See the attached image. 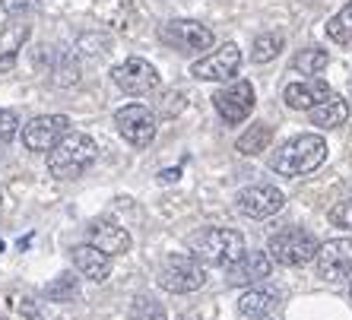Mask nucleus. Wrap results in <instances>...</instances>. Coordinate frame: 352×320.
<instances>
[{
	"mask_svg": "<svg viewBox=\"0 0 352 320\" xmlns=\"http://www.w3.org/2000/svg\"><path fill=\"white\" fill-rule=\"evenodd\" d=\"M327 159V140L318 137V133H302L295 140L283 143L270 156V168L279 178H298V174H308L314 168H320Z\"/></svg>",
	"mask_w": 352,
	"mask_h": 320,
	"instance_id": "nucleus-1",
	"label": "nucleus"
},
{
	"mask_svg": "<svg viewBox=\"0 0 352 320\" xmlns=\"http://www.w3.org/2000/svg\"><path fill=\"white\" fill-rule=\"evenodd\" d=\"M98 156V146L92 137L76 130H67L54 149H48V172L58 181H74L80 178Z\"/></svg>",
	"mask_w": 352,
	"mask_h": 320,
	"instance_id": "nucleus-2",
	"label": "nucleus"
},
{
	"mask_svg": "<svg viewBox=\"0 0 352 320\" xmlns=\"http://www.w3.org/2000/svg\"><path fill=\"white\" fill-rule=\"evenodd\" d=\"M190 254L216 266H229L245 254V238L235 229H204L188 238Z\"/></svg>",
	"mask_w": 352,
	"mask_h": 320,
	"instance_id": "nucleus-3",
	"label": "nucleus"
},
{
	"mask_svg": "<svg viewBox=\"0 0 352 320\" xmlns=\"http://www.w3.org/2000/svg\"><path fill=\"white\" fill-rule=\"evenodd\" d=\"M156 282L165 292L188 295V292H197V288L206 286V266L194 254H172L165 257V263L159 266Z\"/></svg>",
	"mask_w": 352,
	"mask_h": 320,
	"instance_id": "nucleus-4",
	"label": "nucleus"
},
{
	"mask_svg": "<svg viewBox=\"0 0 352 320\" xmlns=\"http://www.w3.org/2000/svg\"><path fill=\"white\" fill-rule=\"evenodd\" d=\"M318 241H314L311 231L302 229H283L276 231L267 244V254L273 257V263H283V266H305L311 263L318 254Z\"/></svg>",
	"mask_w": 352,
	"mask_h": 320,
	"instance_id": "nucleus-5",
	"label": "nucleus"
},
{
	"mask_svg": "<svg viewBox=\"0 0 352 320\" xmlns=\"http://www.w3.org/2000/svg\"><path fill=\"white\" fill-rule=\"evenodd\" d=\"M115 127L124 140L137 149H146L156 140V115L146 105H124L115 111Z\"/></svg>",
	"mask_w": 352,
	"mask_h": 320,
	"instance_id": "nucleus-6",
	"label": "nucleus"
},
{
	"mask_svg": "<svg viewBox=\"0 0 352 320\" xmlns=\"http://www.w3.org/2000/svg\"><path fill=\"white\" fill-rule=\"evenodd\" d=\"M235 206L238 213L248 216V219H270L286 206V194L276 184H251V187L238 190Z\"/></svg>",
	"mask_w": 352,
	"mask_h": 320,
	"instance_id": "nucleus-7",
	"label": "nucleus"
},
{
	"mask_svg": "<svg viewBox=\"0 0 352 320\" xmlns=\"http://www.w3.org/2000/svg\"><path fill=\"white\" fill-rule=\"evenodd\" d=\"M213 105L216 111H219V117L226 124H241L251 117V111H254L257 105V95H254V86L248 80H235L229 82L226 89H219L213 95Z\"/></svg>",
	"mask_w": 352,
	"mask_h": 320,
	"instance_id": "nucleus-8",
	"label": "nucleus"
},
{
	"mask_svg": "<svg viewBox=\"0 0 352 320\" xmlns=\"http://www.w3.org/2000/svg\"><path fill=\"white\" fill-rule=\"evenodd\" d=\"M159 35H162L165 45H172V48L184 51V54H200V51L213 48V32L204 23H197V19H172V23L162 25Z\"/></svg>",
	"mask_w": 352,
	"mask_h": 320,
	"instance_id": "nucleus-9",
	"label": "nucleus"
},
{
	"mask_svg": "<svg viewBox=\"0 0 352 320\" xmlns=\"http://www.w3.org/2000/svg\"><path fill=\"white\" fill-rule=\"evenodd\" d=\"M111 80L127 95H146L159 86V70L143 58H127L124 64H118L111 70Z\"/></svg>",
	"mask_w": 352,
	"mask_h": 320,
	"instance_id": "nucleus-10",
	"label": "nucleus"
},
{
	"mask_svg": "<svg viewBox=\"0 0 352 320\" xmlns=\"http://www.w3.org/2000/svg\"><path fill=\"white\" fill-rule=\"evenodd\" d=\"M70 130V117L64 115H38L23 127V143L29 152H48Z\"/></svg>",
	"mask_w": 352,
	"mask_h": 320,
	"instance_id": "nucleus-11",
	"label": "nucleus"
},
{
	"mask_svg": "<svg viewBox=\"0 0 352 320\" xmlns=\"http://www.w3.org/2000/svg\"><path fill=\"white\" fill-rule=\"evenodd\" d=\"M318 276L327 282H343L352 273V238H333L318 247L314 254Z\"/></svg>",
	"mask_w": 352,
	"mask_h": 320,
	"instance_id": "nucleus-12",
	"label": "nucleus"
},
{
	"mask_svg": "<svg viewBox=\"0 0 352 320\" xmlns=\"http://www.w3.org/2000/svg\"><path fill=\"white\" fill-rule=\"evenodd\" d=\"M238 67H241V51H238L235 41H226L219 51H213V54H206V58L197 60V64L190 67V76L210 80V82H226L238 73Z\"/></svg>",
	"mask_w": 352,
	"mask_h": 320,
	"instance_id": "nucleus-13",
	"label": "nucleus"
},
{
	"mask_svg": "<svg viewBox=\"0 0 352 320\" xmlns=\"http://www.w3.org/2000/svg\"><path fill=\"white\" fill-rule=\"evenodd\" d=\"M273 273V257L267 251H251V254H241L235 263H229L226 270V279L229 286H251V282H261Z\"/></svg>",
	"mask_w": 352,
	"mask_h": 320,
	"instance_id": "nucleus-14",
	"label": "nucleus"
},
{
	"mask_svg": "<svg viewBox=\"0 0 352 320\" xmlns=\"http://www.w3.org/2000/svg\"><path fill=\"white\" fill-rule=\"evenodd\" d=\"M330 95H333V92H330V86L324 80H318V76L289 82L286 89H283V102H286L289 108H295V111H308V108L320 105V102L330 99Z\"/></svg>",
	"mask_w": 352,
	"mask_h": 320,
	"instance_id": "nucleus-15",
	"label": "nucleus"
},
{
	"mask_svg": "<svg viewBox=\"0 0 352 320\" xmlns=\"http://www.w3.org/2000/svg\"><path fill=\"white\" fill-rule=\"evenodd\" d=\"M89 244H96L98 251L118 257V254H127V251H131V235H127V229H121L118 222L96 219L89 225Z\"/></svg>",
	"mask_w": 352,
	"mask_h": 320,
	"instance_id": "nucleus-16",
	"label": "nucleus"
},
{
	"mask_svg": "<svg viewBox=\"0 0 352 320\" xmlns=\"http://www.w3.org/2000/svg\"><path fill=\"white\" fill-rule=\"evenodd\" d=\"M70 254H74V266L80 276H86V279H92V282L108 279V273H111V254L98 251L96 244H76Z\"/></svg>",
	"mask_w": 352,
	"mask_h": 320,
	"instance_id": "nucleus-17",
	"label": "nucleus"
},
{
	"mask_svg": "<svg viewBox=\"0 0 352 320\" xmlns=\"http://www.w3.org/2000/svg\"><path fill=\"white\" fill-rule=\"evenodd\" d=\"M29 41V25L25 23H3L0 25V73L13 70L19 51Z\"/></svg>",
	"mask_w": 352,
	"mask_h": 320,
	"instance_id": "nucleus-18",
	"label": "nucleus"
},
{
	"mask_svg": "<svg viewBox=\"0 0 352 320\" xmlns=\"http://www.w3.org/2000/svg\"><path fill=\"white\" fill-rule=\"evenodd\" d=\"M279 295L270 292V288H251L245 295L238 298V317L245 320H257V317H270L276 311Z\"/></svg>",
	"mask_w": 352,
	"mask_h": 320,
	"instance_id": "nucleus-19",
	"label": "nucleus"
},
{
	"mask_svg": "<svg viewBox=\"0 0 352 320\" xmlns=\"http://www.w3.org/2000/svg\"><path fill=\"white\" fill-rule=\"evenodd\" d=\"M308 117H311L314 127H327V130H333V127H343L346 117H349V105H346L343 95H330V99H324L320 105L308 108Z\"/></svg>",
	"mask_w": 352,
	"mask_h": 320,
	"instance_id": "nucleus-20",
	"label": "nucleus"
},
{
	"mask_svg": "<svg viewBox=\"0 0 352 320\" xmlns=\"http://www.w3.org/2000/svg\"><path fill=\"white\" fill-rule=\"evenodd\" d=\"M270 140H273L270 124H254V127H248V130L238 137L235 149L241 152V156H261L263 149L270 146Z\"/></svg>",
	"mask_w": 352,
	"mask_h": 320,
	"instance_id": "nucleus-21",
	"label": "nucleus"
},
{
	"mask_svg": "<svg viewBox=\"0 0 352 320\" xmlns=\"http://www.w3.org/2000/svg\"><path fill=\"white\" fill-rule=\"evenodd\" d=\"M327 38L333 41V45H343V48H349L352 45V0L346 3L340 13H333V16L327 19Z\"/></svg>",
	"mask_w": 352,
	"mask_h": 320,
	"instance_id": "nucleus-22",
	"label": "nucleus"
},
{
	"mask_svg": "<svg viewBox=\"0 0 352 320\" xmlns=\"http://www.w3.org/2000/svg\"><path fill=\"white\" fill-rule=\"evenodd\" d=\"M330 64V54L320 48H305L302 54H295L292 60V70H298L302 76H318L320 70H327Z\"/></svg>",
	"mask_w": 352,
	"mask_h": 320,
	"instance_id": "nucleus-23",
	"label": "nucleus"
},
{
	"mask_svg": "<svg viewBox=\"0 0 352 320\" xmlns=\"http://www.w3.org/2000/svg\"><path fill=\"white\" fill-rule=\"evenodd\" d=\"M127 320H165V308H162V301L153 295H137L131 301Z\"/></svg>",
	"mask_w": 352,
	"mask_h": 320,
	"instance_id": "nucleus-24",
	"label": "nucleus"
},
{
	"mask_svg": "<svg viewBox=\"0 0 352 320\" xmlns=\"http://www.w3.org/2000/svg\"><path fill=\"white\" fill-rule=\"evenodd\" d=\"M76 292H80V279H76L74 273H60L58 279L45 288L48 301H74Z\"/></svg>",
	"mask_w": 352,
	"mask_h": 320,
	"instance_id": "nucleus-25",
	"label": "nucleus"
},
{
	"mask_svg": "<svg viewBox=\"0 0 352 320\" xmlns=\"http://www.w3.org/2000/svg\"><path fill=\"white\" fill-rule=\"evenodd\" d=\"M279 48H283V35L276 32H263L254 38V48H251V60H257V64H267V60H273L279 54Z\"/></svg>",
	"mask_w": 352,
	"mask_h": 320,
	"instance_id": "nucleus-26",
	"label": "nucleus"
},
{
	"mask_svg": "<svg viewBox=\"0 0 352 320\" xmlns=\"http://www.w3.org/2000/svg\"><path fill=\"white\" fill-rule=\"evenodd\" d=\"M327 219H330V225H336V229H349L352 231V197L330 206Z\"/></svg>",
	"mask_w": 352,
	"mask_h": 320,
	"instance_id": "nucleus-27",
	"label": "nucleus"
},
{
	"mask_svg": "<svg viewBox=\"0 0 352 320\" xmlns=\"http://www.w3.org/2000/svg\"><path fill=\"white\" fill-rule=\"evenodd\" d=\"M19 133V117L16 111H10V108H0V140L10 143L13 137Z\"/></svg>",
	"mask_w": 352,
	"mask_h": 320,
	"instance_id": "nucleus-28",
	"label": "nucleus"
},
{
	"mask_svg": "<svg viewBox=\"0 0 352 320\" xmlns=\"http://www.w3.org/2000/svg\"><path fill=\"white\" fill-rule=\"evenodd\" d=\"M35 3H38V0H0V7H3L7 16H23V13H29Z\"/></svg>",
	"mask_w": 352,
	"mask_h": 320,
	"instance_id": "nucleus-29",
	"label": "nucleus"
},
{
	"mask_svg": "<svg viewBox=\"0 0 352 320\" xmlns=\"http://www.w3.org/2000/svg\"><path fill=\"white\" fill-rule=\"evenodd\" d=\"M16 311H19V320H41V314H38V308H35L29 298H23V301L16 304Z\"/></svg>",
	"mask_w": 352,
	"mask_h": 320,
	"instance_id": "nucleus-30",
	"label": "nucleus"
},
{
	"mask_svg": "<svg viewBox=\"0 0 352 320\" xmlns=\"http://www.w3.org/2000/svg\"><path fill=\"white\" fill-rule=\"evenodd\" d=\"M181 178V172L178 168H168V172H162L159 174V181H162V184H172V181H178Z\"/></svg>",
	"mask_w": 352,
	"mask_h": 320,
	"instance_id": "nucleus-31",
	"label": "nucleus"
},
{
	"mask_svg": "<svg viewBox=\"0 0 352 320\" xmlns=\"http://www.w3.org/2000/svg\"><path fill=\"white\" fill-rule=\"evenodd\" d=\"M0 156H3V140H0Z\"/></svg>",
	"mask_w": 352,
	"mask_h": 320,
	"instance_id": "nucleus-32",
	"label": "nucleus"
},
{
	"mask_svg": "<svg viewBox=\"0 0 352 320\" xmlns=\"http://www.w3.org/2000/svg\"><path fill=\"white\" fill-rule=\"evenodd\" d=\"M257 320H273V317H257Z\"/></svg>",
	"mask_w": 352,
	"mask_h": 320,
	"instance_id": "nucleus-33",
	"label": "nucleus"
},
{
	"mask_svg": "<svg viewBox=\"0 0 352 320\" xmlns=\"http://www.w3.org/2000/svg\"><path fill=\"white\" fill-rule=\"evenodd\" d=\"M0 251H3V241H0Z\"/></svg>",
	"mask_w": 352,
	"mask_h": 320,
	"instance_id": "nucleus-34",
	"label": "nucleus"
},
{
	"mask_svg": "<svg viewBox=\"0 0 352 320\" xmlns=\"http://www.w3.org/2000/svg\"><path fill=\"white\" fill-rule=\"evenodd\" d=\"M0 203H3V194H0Z\"/></svg>",
	"mask_w": 352,
	"mask_h": 320,
	"instance_id": "nucleus-35",
	"label": "nucleus"
},
{
	"mask_svg": "<svg viewBox=\"0 0 352 320\" xmlns=\"http://www.w3.org/2000/svg\"><path fill=\"white\" fill-rule=\"evenodd\" d=\"M0 320H10V317H0Z\"/></svg>",
	"mask_w": 352,
	"mask_h": 320,
	"instance_id": "nucleus-36",
	"label": "nucleus"
}]
</instances>
